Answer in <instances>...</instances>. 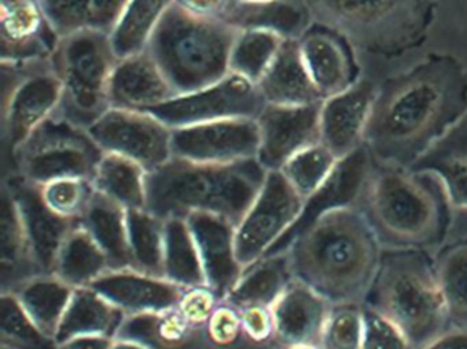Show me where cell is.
I'll use <instances>...</instances> for the list:
<instances>
[{
	"label": "cell",
	"mask_w": 467,
	"mask_h": 349,
	"mask_svg": "<svg viewBox=\"0 0 467 349\" xmlns=\"http://www.w3.org/2000/svg\"><path fill=\"white\" fill-rule=\"evenodd\" d=\"M58 40L42 0H0V62L50 58Z\"/></svg>",
	"instance_id": "18"
},
{
	"label": "cell",
	"mask_w": 467,
	"mask_h": 349,
	"mask_svg": "<svg viewBox=\"0 0 467 349\" xmlns=\"http://www.w3.org/2000/svg\"><path fill=\"white\" fill-rule=\"evenodd\" d=\"M285 349H322V346H291Z\"/></svg>",
	"instance_id": "53"
},
{
	"label": "cell",
	"mask_w": 467,
	"mask_h": 349,
	"mask_svg": "<svg viewBox=\"0 0 467 349\" xmlns=\"http://www.w3.org/2000/svg\"><path fill=\"white\" fill-rule=\"evenodd\" d=\"M176 97L149 51L119 59L111 77V108L150 111Z\"/></svg>",
	"instance_id": "24"
},
{
	"label": "cell",
	"mask_w": 467,
	"mask_h": 349,
	"mask_svg": "<svg viewBox=\"0 0 467 349\" xmlns=\"http://www.w3.org/2000/svg\"><path fill=\"white\" fill-rule=\"evenodd\" d=\"M362 304L398 326L412 349L423 348L451 330L429 251L382 248L379 270Z\"/></svg>",
	"instance_id": "5"
},
{
	"label": "cell",
	"mask_w": 467,
	"mask_h": 349,
	"mask_svg": "<svg viewBox=\"0 0 467 349\" xmlns=\"http://www.w3.org/2000/svg\"><path fill=\"white\" fill-rule=\"evenodd\" d=\"M223 21L237 31L269 32L284 40H299L314 23L305 0H234Z\"/></svg>",
	"instance_id": "25"
},
{
	"label": "cell",
	"mask_w": 467,
	"mask_h": 349,
	"mask_svg": "<svg viewBox=\"0 0 467 349\" xmlns=\"http://www.w3.org/2000/svg\"><path fill=\"white\" fill-rule=\"evenodd\" d=\"M218 297L214 292L207 286H199V288H191L185 291L184 296L180 300L179 313L184 316L188 323L201 324L209 321L212 313H214L215 303Z\"/></svg>",
	"instance_id": "47"
},
{
	"label": "cell",
	"mask_w": 467,
	"mask_h": 349,
	"mask_svg": "<svg viewBox=\"0 0 467 349\" xmlns=\"http://www.w3.org/2000/svg\"><path fill=\"white\" fill-rule=\"evenodd\" d=\"M103 149L88 129L54 114L12 155L15 173L37 185L54 180H92Z\"/></svg>",
	"instance_id": "9"
},
{
	"label": "cell",
	"mask_w": 467,
	"mask_h": 349,
	"mask_svg": "<svg viewBox=\"0 0 467 349\" xmlns=\"http://www.w3.org/2000/svg\"><path fill=\"white\" fill-rule=\"evenodd\" d=\"M322 102L306 106L265 105L259 116L258 162L267 171L281 170L294 155L321 143Z\"/></svg>",
	"instance_id": "15"
},
{
	"label": "cell",
	"mask_w": 467,
	"mask_h": 349,
	"mask_svg": "<svg viewBox=\"0 0 467 349\" xmlns=\"http://www.w3.org/2000/svg\"><path fill=\"white\" fill-rule=\"evenodd\" d=\"M4 187L15 199L37 269L42 274H53L59 250L78 222L54 212L46 204L40 185L17 173H13Z\"/></svg>",
	"instance_id": "17"
},
{
	"label": "cell",
	"mask_w": 467,
	"mask_h": 349,
	"mask_svg": "<svg viewBox=\"0 0 467 349\" xmlns=\"http://www.w3.org/2000/svg\"><path fill=\"white\" fill-rule=\"evenodd\" d=\"M0 125L5 149L10 155L57 113L62 86L50 58L0 62Z\"/></svg>",
	"instance_id": "10"
},
{
	"label": "cell",
	"mask_w": 467,
	"mask_h": 349,
	"mask_svg": "<svg viewBox=\"0 0 467 349\" xmlns=\"http://www.w3.org/2000/svg\"><path fill=\"white\" fill-rule=\"evenodd\" d=\"M295 280L330 304H362L376 277L382 247L358 207L330 210L286 251Z\"/></svg>",
	"instance_id": "2"
},
{
	"label": "cell",
	"mask_w": 467,
	"mask_h": 349,
	"mask_svg": "<svg viewBox=\"0 0 467 349\" xmlns=\"http://www.w3.org/2000/svg\"><path fill=\"white\" fill-rule=\"evenodd\" d=\"M185 220L198 245L207 288L223 300L244 270L236 255L237 228L212 212H191Z\"/></svg>",
	"instance_id": "20"
},
{
	"label": "cell",
	"mask_w": 467,
	"mask_h": 349,
	"mask_svg": "<svg viewBox=\"0 0 467 349\" xmlns=\"http://www.w3.org/2000/svg\"><path fill=\"white\" fill-rule=\"evenodd\" d=\"M149 171L130 158L105 152L92 177L95 190L127 210H143L147 204Z\"/></svg>",
	"instance_id": "34"
},
{
	"label": "cell",
	"mask_w": 467,
	"mask_h": 349,
	"mask_svg": "<svg viewBox=\"0 0 467 349\" xmlns=\"http://www.w3.org/2000/svg\"><path fill=\"white\" fill-rule=\"evenodd\" d=\"M173 0H130L110 34L111 45L119 59L143 53L149 47Z\"/></svg>",
	"instance_id": "37"
},
{
	"label": "cell",
	"mask_w": 467,
	"mask_h": 349,
	"mask_svg": "<svg viewBox=\"0 0 467 349\" xmlns=\"http://www.w3.org/2000/svg\"><path fill=\"white\" fill-rule=\"evenodd\" d=\"M299 46L308 73L324 100L359 81L360 67L354 46L335 29L313 23L300 37Z\"/></svg>",
	"instance_id": "19"
},
{
	"label": "cell",
	"mask_w": 467,
	"mask_h": 349,
	"mask_svg": "<svg viewBox=\"0 0 467 349\" xmlns=\"http://www.w3.org/2000/svg\"><path fill=\"white\" fill-rule=\"evenodd\" d=\"M371 81L359 80L341 94L327 98L321 108V143L338 160L363 146V133L376 99Z\"/></svg>",
	"instance_id": "22"
},
{
	"label": "cell",
	"mask_w": 467,
	"mask_h": 349,
	"mask_svg": "<svg viewBox=\"0 0 467 349\" xmlns=\"http://www.w3.org/2000/svg\"><path fill=\"white\" fill-rule=\"evenodd\" d=\"M314 23L335 29L354 47L396 58L417 50L434 23L437 0H305Z\"/></svg>",
	"instance_id": "6"
},
{
	"label": "cell",
	"mask_w": 467,
	"mask_h": 349,
	"mask_svg": "<svg viewBox=\"0 0 467 349\" xmlns=\"http://www.w3.org/2000/svg\"><path fill=\"white\" fill-rule=\"evenodd\" d=\"M420 349H467V330H448Z\"/></svg>",
	"instance_id": "50"
},
{
	"label": "cell",
	"mask_w": 467,
	"mask_h": 349,
	"mask_svg": "<svg viewBox=\"0 0 467 349\" xmlns=\"http://www.w3.org/2000/svg\"><path fill=\"white\" fill-rule=\"evenodd\" d=\"M294 280L288 253L265 256L243 270L242 277L223 302L239 311L272 308Z\"/></svg>",
	"instance_id": "28"
},
{
	"label": "cell",
	"mask_w": 467,
	"mask_h": 349,
	"mask_svg": "<svg viewBox=\"0 0 467 349\" xmlns=\"http://www.w3.org/2000/svg\"><path fill=\"white\" fill-rule=\"evenodd\" d=\"M363 341L360 349H412L406 335L389 319L362 304Z\"/></svg>",
	"instance_id": "45"
},
{
	"label": "cell",
	"mask_w": 467,
	"mask_h": 349,
	"mask_svg": "<svg viewBox=\"0 0 467 349\" xmlns=\"http://www.w3.org/2000/svg\"><path fill=\"white\" fill-rule=\"evenodd\" d=\"M62 86L57 114L89 129L110 110V83L119 58L110 35L81 31L59 36L50 56Z\"/></svg>",
	"instance_id": "8"
},
{
	"label": "cell",
	"mask_w": 467,
	"mask_h": 349,
	"mask_svg": "<svg viewBox=\"0 0 467 349\" xmlns=\"http://www.w3.org/2000/svg\"><path fill=\"white\" fill-rule=\"evenodd\" d=\"M111 349H151L149 346L141 345V344L135 343V341L128 340H114Z\"/></svg>",
	"instance_id": "52"
},
{
	"label": "cell",
	"mask_w": 467,
	"mask_h": 349,
	"mask_svg": "<svg viewBox=\"0 0 467 349\" xmlns=\"http://www.w3.org/2000/svg\"><path fill=\"white\" fill-rule=\"evenodd\" d=\"M108 270V256L78 222L59 250L53 274L76 289L91 285Z\"/></svg>",
	"instance_id": "35"
},
{
	"label": "cell",
	"mask_w": 467,
	"mask_h": 349,
	"mask_svg": "<svg viewBox=\"0 0 467 349\" xmlns=\"http://www.w3.org/2000/svg\"><path fill=\"white\" fill-rule=\"evenodd\" d=\"M173 4L199 17L223 20L234 0H173Z\"/></svg>",
	"instance_id": "49"
},
{
	"label": "cell",
	"mask_w": 467,
	"mask_h": 349,
	"mask_svg": "<svg viewBox=\"0 0 467 349\" xmlns=\"http://www.w3.org/2000/svg\"><path fill=\"white\" fill-rule=\"evenodd\" d=\"M243 332L254 341H266L275 335L272 310L267 307H250L240 311Z\"/></svg>",
	"instance_id": "48"
},
{
	"label": "cell",
	"mask_w": 467,
	"mask_h": 349,
	"mask_svg": "<svg viewBox=\"0 0 467 349\" xmlns=\"http://www.w3.org/2000/svg\"><path fill=\"white\" fill-rule=\"evenodd\" d=\"M437 251L434 267L451 329L467 330V240Z\"/></svg>",
	"instance_id": "38"
},
{
	"label": "cell",
	"mask_w": 467,
	"mask_h": 349,
	"mask_svg": "<svg viewBox=\"0 0 467 349\" xmlns=\"http://www.w3.org/2000/svg\"><path fill=\"white\" fill-rule=\"evenodd\" d=\"M165 278L184 289L206 285L198 245L185 218L165 220Z\"/></svg>",
	"instance_id": "36"
},
{
	"label": "cell",
	"mask_w": 467,
	"mask_h": 349,
	"mask_svg": "<svg viewBox=\"0 0 467 349\" xmlns=\"http://www.w3.org/2000/svg\"><path fill=\"white\" fill-rule=\"evenodd\" d=\"M236 2H256V0H236Z\"/></svg>",
	"instance_id": "54"
},
{
	"label": "cell",
	"mask_w": 467,
	"mask_h": 349,
	"mask_svg": "<svg viewBox=\"0 0 467 349\" xmlns=\"http://www.w3.org/2000/svg\"><path fill=\"white\" fill-rule=\"evenodd\" d=\"M258 86L229 73L225 78L187 95H179L149 113L171 129L231 118H256L265 108Z\"/></svg>",
	"instance_id": "12"
},
{
	"label": "cell",
	"mask_w": 467,
	"mask_h": 349,
	"mask_svg": "<svg viewBox=\"0 0 467 349\" xmlns=\"http://www.w3.org/2000/svg\"><path fill=\"white\" fill-rule=\"evenodd\" d=\"M409 169L434 174L453 210L467 212V114Z\"/></svg>",
	"instance_id": "27"
},
{
	"label": "cell",
	"mask_w": 467,
	"mask_h": 349,
	"mask_svg": "<svg viewBox=\"0 0 467 349\" xmlns=\"http://www.w3.org/2000/svg\"><path fill=\"white\" fill-rule=\"evenodd\" d=\"M237 32L223 20L199 17L171 4L147 51L179 97L213 86L231 73Z\"/></svg>",
	"instance_id": "7"
},
{
	"label": "cell",
	"mask_w": 467,
	"mask_h": 349,
	"mask_svg": "<svg viewBox=\"0 0 467 349\" xmlns=\"http://www.w3.org/2000/svg\"><path fill=\"white\" fill-rule=\"evenodd\" d=\"M362 341V304L333 305L325 327L322 349H360Z\"/></svg>",
	"instance_id": "44"
},
{
	"label": "cell",
	"mask_w": 467,
	"mask_h": 349,
	"mask_svg": "<svg viewBox=\"0 0 467 349\" xmlns=\"http://www.w3.org/2000/svg\"><path fill=\"white\" fill-rule=\"evenodd\" d=\"M0 338L10 349H59L56 338L46 334L35 323L13 292L2 294Z\"/></svg>",
	"instance_id": "41"
},
{
	"label": "cell",
	"mask_w": 467,
	"mask_h": 349,
	"mask_svg": "<svg viewBox=\"0 0 467 349\" xmlns=\"http://www.w3.org/2000/svg\"><path fill=\"white\" fill-rule=\"evenodd\" d=\"M305 199L280 170L267 171L261 192L236 229V255L243 269L266 255L296 222Z\"/></svg>",
	"instance_id": "11"
},
{
	"label": "cell",
	"mask_w": 467,
	"mask_h": 349,
	"mask_svg": "<svg viewBox=\"0 0 467 349\" xmlns=\"http://www.w3.org/2000/svg\"><path fill=\"white\" fill-rule=\"evenodd\" d=\"M88 132L103 152L130 158L147 171L161 168L173 158V129L149 111L110 108Z\"/></svg>",
	"instance_id": "13"
},
{
	"label": "cell",
	"mask_w": 467,
	"mask_h": 349,
	"mask_svg": "<svg viewBox=\"0 0 467 349\" xmlns=\"http://www.w3.org/2000/svg\"><path fill=\"white\" fill-rule=\"evenodd\" d=\"M59 36L92 31L110 35L130 0H42Z\"/></svg>",
	"instance_id": "32"
},
{
	"label": "cell",
	"mask_w": 467,
	"mask_h": 349,
	"mask_svg": "<svg viewBox=\"0 0 467 349\" xmlns=\"http://www.w3.org/2000/svg\"><path fill=\"white\" fill-rule=\"evenodd\" d=\"M333 304L300 281H292L270 308L275 337L285 348L321 346Z\"/></svg>",
	"instance_id": "23"
},
{
	"label": "cell",
	"mask_w": 467,
	"mask_h": 349,
	"mask_svg": "<svg viewBox=\"0 0 467 349\" xmlns=\"http://www.w3.org/2000/svg\"><path fill=\"white\" fill-rule=\"evenodd\" d=\"M209 335L217 345H231L243 332L242 315L237 308L225 303L218 305L207 321Z\"/></svg>",
	"instance_id": "46"
},
{
	"label": "cell",
	"mask_w": 467,
	"mask_h": 349,
	"mask_svg": "<svg viewBox=\"0 0 467 349\" xmlns=\"http://www.w3.org/2000/svg\"><path fill=\"white\" fill-rule=\"evenodd\" d=\"M89 288L127 315L176 310L187 289L135 269L108 270Z\"/></svg>",
	"instance_id": "21"
},
{
	"label": "cell",
	"mask_w": 467,
	"mask_h": 349,
	"mask_svg": "<svg viewBox=\"0 0 467 349\" xmlns=\"http://www.w3.org/2000/svg\"><path fill=\"white\" fill-rule=\"evenodd\" d=\"M128 237L133 269L165 278V220L149 210H127Z\"/></svg>",
	"instance_id": "39"
},
{
	"label": "cell",
	"mask_w": 467,
	"mask_h": 349,
	"mask_svg": "<svg viewBox=\"0 0 467 349\" xmlns=\"http://www.w3.org/2000/svg\"><path fill=\"white\" fill-rule=\"evenodd\" d=\"M46 204L61 217L80 222L86 214L95 190L91 180L61 179L40 185Z\"/></svg>",
	"instance_id": "43"
},
{
	"label": "cell",
	"mask_w": 467,
	"mask_h": 349,
	"mask_svg": "<svg viewBox=\"0 0 467 349\" xmlns=\"http://www.w3.org/2000/svg\"><path fill=\"white\" fill-rule=\"evenodd\" d=\"M337 162L329 149L317 143L294 155L280 171L306 200L327 181Z\"/></svg>",
	"instance_id": "42"
},
{
	"label": "cell",
	"mask_w": 467,
	"mask_h": 349,
	"mask_svg": "<svg viewBox=\"0 0 467 349\" xmlns=\"http://www.w3.org/2000/svg\"><path fill=\"white\" fill-rule=\"evenodd\" d=\"M256 86L266 105L306 106L324 102L306 67L299 40H284L275 61Z\"/></svg>",
	"instance_id": "26"
},
{
	"label": "cell",
	"mask_w": 467,
	"mask_h": 349,
	"mask_svg": "<svg viewBox=\"0 0 467 349\" xmlns=\"http://www.w3.org/2000/svg\"><path fill=\"white\" fill-rule=\"evenodd\" d=\"M284 39L264 31H239L229 59V70L258 84L275 61Z\"/></svg>",
	"instance_id": "40"
},
{
	"label": "cell",
	"mask_w": 467,
	"mask_h": 349,
	"mask_svg": "<svg viewBox=\"0 0 467 349\" xmlns=\"http://www.w3.org/2000/svg\"><path fill=\"white\" fill-rule=\"evenodd\" d=\"M258 159L201 163L171 158L147 173L146 210L162 220L212 212L239 226L264 187Z\"/></svg>",
	"instance_id": "4"
},
{
	"label": "cell",
	"mask_w": 467,
	"mask_h": 349,
	"mask_svg": "<svg viewBox=\"0 0 467 349\" xmlns=\"http://www.w3.org/2000/svg\"><path fill=\"white\" fill-rule=\"evenodd\" d=\"M35 323L56 338L75 288L54 274H40L12 291Z\"/></svg>",
	"instance_id": "33"
},
{
	"label": "cell",
	"mask_w": 467,
	"mask_h": 349,
	"mask_svg": "<svg viewBox=\"0 0 467 349\" xmlns=\"http://www.w3.org/2000/svg\"><path fill=\"white\" fill-rule=\"evenodd\" d=\"M114 340L106 335H83L61 344L59 349H111Z\"/></svg>",
	"instance_id": "51"
},
{
	"label": "cell",
	"mask_w": 467,
	"mask_h": 349,
	"mask_svg": "<svg viewBox=\"0 0 467 349\" xmlns=\"http://www.w3.org/2000/svg\"><path fill=\"white\" fill-rule=\"evenodd\" d=\"M80 225L102 248L110 270L133 269L125 207L97 190Z\"/></svg>",
	"instance_id": "31"
},
{
	"label": "cell",
	"mask_w": 467,
	"mask_h": 349,
	"mask_svg": "<svg viewBox=\"0 0 467 349\" xmlns=\"http://www.w3.org/2000/svg\"><path fill=\"white\" fill-rule=\"evenodd\" d=\"M373 166V158L365 146H360L338 160L327 181L310 198L306 199L296 222L272 245L265 256L285 253L292 241L325 212L340 207H358Z\"/></svg>",
	"instance_id": "16"
},
{
	"label": "cell",
	"mask_w": 467,
	"mask_h": 349,
	"mask_svg": "<svg viewBox=\"0 0 467 349\" xmlns=\"http://www.w3.org/2000/svg\"><path fill=\"white\" fill-rule=\"evenodd\" d=\"M466 114V67L429 54L377 88L363 146L374 162L409 169Z\"/></svg>",
	"instance_id": "1"
},
{
	"label": "cell",
	"mask_w": 467,
	"mask_h": 349,
	"mask_svg": "<svg viewBox=\"0 0 467 349\" xmlns=\"http://www.w3.org/2000/svg\"><path fill=\"white\" fill-rule=\"evenodd\" d=\"M0 207L2 283L4 292H12L21 283L37 277L42 272L35 263L20 212L6 187L2 190Z\"/></svg>",
	"instance_id": "30"
},
{
	"label": "cell",
	"mask_w": 467,
	"mask_h": 349,
	"mask_svg": "<svg viewBox=\"0 0 467 349\" xmlns=\"http://www.w3.org/2000/svg\"><path fill=\"white\" fill-rule=\"evenodd\" d=\"M256 118H231L179 128L171 133L174 158L201 163H232L256 159Z\"/></svg>",
	"instance_id": "14"
},
{
	"label": "cell",
	"mask_w": 467,
	"mask_h": 349,
	"mask_svg": "<svg viewBox=\"0 0 467 349\" xmlns=\"http://www.w3.org/2000/svg\"><path fill=\"white\" fill-rule=\"evenodd\" d=\"M127 313L89 286L76 288L56 334L58 345L83 335L116 338Z\"/></svg>",
	"instance_id": "29"
},
{
	"label": "cell",
	"mask_w": 467,
	"mask_h": 349,
	"mask_svg": "<svg viewBox=\"0 0 467 349\" xmlns=\"http://www.w3.org/2000/svg\"><path fill=\"white\" fill-rule=\"evenodd\" d=\"M358 209L382 248L439 250L453 223V207L434 174L374 162Z\"/></svg>",
	"instance_id": "3"
}]
</instances>
